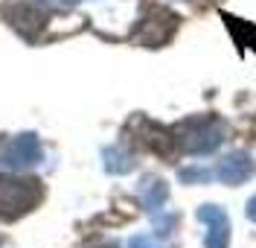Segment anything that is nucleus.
Segmentation results:
<instances>
[{
	"label": "nucleus",
	"mask_w": 256,
	"mask_h": 248,
	"mask_svg": "<svg viewBox=\"0 0 256 248\" xmlns=\"http://www.w3.org/2000/svg\"><path fill=\"white\" fill-rule=\"evenodd\" d=\"M224 140V123L218 117H190L175 129V143L190 155H212Z\"/></svg>",
	"instance_id": "1"
},
{
	"label": "nucleus",
	"mask_w": 256,
	"mask_h": 248,
	"mask_svg": "<svg viewBox=\"0 0 256 248\" xmlns=\"http://www.w3.org/2000/svg\"><path fill=\"white\" fill-rule=\"evenodd\" d=\"M41 201L35 178H0V219H18Z\"/></svg>",
	"instance_id": "2"
},
{
	"label": "nucleus",
	"mask_w": 256,
	"mask_h": 248,
	"mask_svg": "<svg viewBox=\"0 0 256 248\" xmlns=\"http://www.w3.org/2000/svg\"><path fill=\"white\" fill-rule=\"evenodd\" d=\"M3 18L15 27L24 38H35L47 24V9L41 6V0H9L3 6Z\"/></svg>",
	"instance_id": "3"
},
{
	"label": "nucleus",
	"mask_w": 256,
	"mask_h": 248,
	"mask_svg": "<svg viewBox=\"0 0 256 248\" xmlns=\"http://www.w3.org/2000/svg\"><path fill=\"white\" fill-rule=\"evenodd\" d=\"M41 143L32 132H24L12 137L6 146L0 149V164L6 169H26V166H35L41 161Z\"/></svg>",
	"instance_id": "4"
},
{
	"label": "nucleus",
	"mask_w": 256,
	"mask_h": 248,
	"mask_svg": "<svg viewBox=\"0 0 256 248\" xmlns=\"http://www.w3.org/2000/svg\"><path fill=\"white\" fill-rule=\"evenodd\" d=\"M175 27H178V18L172 15V12H166V9H152V12L143 18L140 30H137V41L146 44V47H160V44H166V41L172 38Z\"/></svg>",
	"instance_id": "5"
},
{
	"label": "nucleus",
	"mask_w": 256,
	"mask_h": 248,
	"mask_svg": "<svg viewBox=\"0 0 256 248\" xmlns=\"http://www.w3.org/2000/svg\"><path fill=\"white\" fill-rule=\"evenodd\" d=\"M254 175H256V161L250 152H230L212 169V178H218L222 184H230V187L250 181Z\"/></svg>",
	"instance_id": "6"
},
{
	"label": "nucleus",
	"mask_w": 256,
	"mask_h": 248,
	"mask_svg": "<svg viewBox=\"0 0 256 248\" xmlns=\"http://www.w3.org/2000/svg\"><path fill=\"white\" fill-rule=\"evenodd\" d=\"M195 216L207 225L204 245L207 248H230V219L224 213V207H218V204H201Z\"/></svg>",
	"instance_id": "7"
},
{
	"label": "nucleus",
	"mask_w": 256,
	"mask_h": 248,
	"mask_svg": "<svg viewBox=\"0 0 256 248\" xmlns=\"http://www.w3.org/2000/svg\"><path fill=\"white\" fill-rule=\"evenodd\" d=\"M166 198H169V184L163 181V178L146 175L143 181H140V201H143V207L148 213H160L163 204H166Z\"/></svg>",
	"instance_id": "8"
},
{
	"label": "nucleus",
	"mask_w": 256,
	"mask_h": 248,
	"mask_svg": "<svg viewBox=\"0 0 256 248\" xmlns=\"http://www.w3.org/2000/svg\"><path fill=\"white\" fill-rule=\"evenodd\" d=\"M102 158H105V169H108L111 175H126V172L134 169V155L126 152V149H120V146L105 149Z\"/></svg>",
	"instance_id": "9"
},
{
	"label": "nucleus",
	"mask_w": 256,
	"mask_h": 248,
	"mask_svg": "<svg viewBox=\"0 0 256 248\" xmlns=\"http://www.w3.org/2000/svg\"><path fill=\"white\" fill-rule=\"evenodd\" d=\"M128 248H163V245H160L154 236H134V239L128 242Z\"/></svg>",
	"instance_id": "10"
},
{
	"label": "nucleus",
	"mask_w": 256,
	"mask_h": 248,
	"mask_svg": "<svg viewBox=\"0 0 256 248\" xmlns=\"http://www.w3.org/2000/svg\"><path fill=\"white\" fill-rule=\"evenodd\" d=\"M248 219H250V222L256 225V196L248 201Z\"/></svg>",
	"instance_id": "11"
},
{
	"label": "nucleus",
	"mask_w": 256,
	"mask_h": 248,
	"mask_svg": "<svg viewBox=\"0 0 256 248\" xmlns=\"http://www.w3.org/2000/svg\"><path fill=\"white\" fill-rule=\"evenodd\" d=\"M56 3H62V6H76V3H82V0H56Z\"/></svg>",
	"instance_id": "12"
},
{
	"label": "nucleus",
	"mask_w": 256,
	"mask_h": 248,
	"mask_svg": "<svg viewBox=\"0 0 256 248\" xmlns=\"http://www.w3.org/2000/svg\"><path fill=\"white\" fill-rule=\"evenodd\" d=\"M102 248H114V245H102Z\"/></svg>",
	"instance_id": "13"
}]
</instances>
